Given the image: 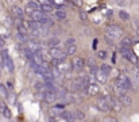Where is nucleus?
<instances>
[{
	"instance_id": "nucleus-1",
	"label": "nucleus",
	"mask_w": 139,
	"mask_h": 122,
	"mask_svg": "<svg viewBox=\"0 0 139 122\" xmlns=\"http://www.w3.org/2000/svg\"><path fill=\"white\" fill-rule=\"evenodd\" d=\"M122 34H123V30H122L120 26H118V25H109V26L105 27L104 37H105L107 41L109 42V45H112L113 42H116L118 39L122 37Z\"/></svg>"
},
{
	"instance_id": "nucleus-2",
	"label": "nucleus",
	"mask_w": 139,
	"mask_h": 122,
	"mask_svg": "<svg viewBox=\"0 0 139 122\" xmlns=\"http://www.w3.org/2000/svg\"><path fill=\"white\" fill-rule=\"evenodd\" d=\"M115 80H116L122 87H124L126 91H131V90H134V85H132V83H131V79H130V76H127L126 73H119L118 77L115 79Z\"/></svg>"
},
{
	"instance_id": "nucleus-3",
	"label": "nucleus",
	"mask_w": 139,
	"mask_h": 122,
	"mask_svg": "<svg viewBox=\"0 0 139 122\" xmlns=\"http://www.w3.org/2000/svg\"><path fill=\"white\" fill-rule=\"evenodd\" d=\"M0 53H2V64L4 65V68L8 71V72H12L14 71V61H12V58L10 57L8 50L3 49Z\"/></svg>"
},
{
	"instance_id": "nucleus-4",
	"label": "nucleus",
	"mask_w": 139,
	"mask_h": 122,
	"mask_svg": "<svg viewBox=\"0 0 139 122\" xmlns=\"http://www.w3.org/2000/svg\"><path fill=\"white\" fill-rule=\"evenodd\" d=\"M96 107L99 109V111H101V113L111 111L109 102H108V99H107V96H103V95L96 98Z\"/></svg>"
},
{
	"instance_id": "nucleus-5",
	"label": "nucleus",
	"mask_w": 139,
	"mask_h": 122,
	"mask_svg": "<svg viewBox=\"0 0 139 122\" xmlns=\"http://www.w3.org/2000/svg\"><path fill=\"white\" fill-rule=\"evenodd\" d=\"M107 99H108V102H109V107H111V110L112 111H115V113H122V110H123V104L120 103V100L118 99V96H111V95H108L107 96Z\"/></svg>"
},
{
	"instance_id": "nucleus-6",
	"label": "nucleus",
	"mask_w": 139,
	"mask_h": 122,
	"mask_svg": "<svg viewBox=\"0 0 139 122\" xmlns=\"http://www.w3.org/2000/svg\"><path fill=\"white\" fill-rule=\"evenodd\" d=\"M49 56L50 58H57V60H66V52L61 48H49Z\"/></svg>"
},
{
	"instance_id": "nucleus-7",
	"label": "nucleus",
	"mask_w": 139,
	"mask_h": 122,
	"mask_svg": "<svg viewBox=\"0 0 139 122\" xmlns=\"http://www.w3.org/2000/svg\"><path fill=\"white\" fill-rule=\"evenodd\" d=\"M70 64H72V69L77 71V72H81V71L84 69V66H85V61H84V58H81L78 56H74L72 58V61H70Z\"/></svg>"
},
{
	"instance_id": "nucleus-8",
	"label": "nucleus",
	"mask_w": 139,
	"mask_h": 122,
	"mask_svg": "<svg viewBox=\"0 0 139 122\" xmlns=\"http://www.w3.org/2000/svg\"><path fill=\"white\" fill-rule=\"evenodd\" d=\"M54 68H57V71L62 75V73H67L70 69H72V64H70L69 61H66V60H59L57 66H54Z\"/></svg>"
},
{
	"instance_id": "nucleus-9",
	"label": "nucleus",
	"mask_w": 139,
	"mask_h": 122,
	"mask_svg": "<svg viewBox=\"0 0 139 122\" xmlns=\"http://www.w3.org/2000/svg\"><path fill=\"white\" fill-rule=\"evenodd\" d=\"M45 12L43 11H41V10H35V11H33V12H29L27 14V16H29V21H34V22H39L41 19L45 16Z\"/></svg>"
},
{
	"instance_id": "nucleus-10",
	"label": "nucleus",
	"mask_w": 139,
	"mask_h": 122,
	"mask_svg": "<svg viewBox=\"0 0 139 122\" xmlns=\"http://www.w3.org/2000/svg\"><path fill=\"white\" fill-rule=\"evenodd\" d=\"M100 92V87H99V83H89L88 88H86V94L90 96H95Z\"/></svg>"
},
{
	"instance_id": "nucleus-11",
	"label": "nucleus",
	"mask_w": 139,
	"mask_h": 122,
	"mask_svg": "<svg viewBox=\"0 0 139 122\" xmlns=\"http://www.w3.org/2000/svg\"><path fill=\"white\" fill-rule=\"evenodd\" d=\"M58 98H57V92L54 91H45V95H43V100L46 103H51V102H55Z\"/></svg>"
},
{
	"instance_id": "nucleus-12",
	"label": "nucleus",
	"mask_w": 139,
	"mask_h": 122,
	"mask_svg": "<svg viewBox=\"0 0 139 122\" xmlns=\"http://www.w3.org/2000/svg\"><path fill=\"white\" fill-rule=\"evenodd\" d=\"M112 90H113V92L115 94H116V96L119 98V96H122L123 95V94H126L127 91H126V88L124 87H122V85L120 84H119L118 83V81L116 80H115L113 81V85H112Z\"/></svg>"
},
{
	"instance_id": "nucleus-13",
	"label": "nucleus",
	"mask_w": 139,
	"mask_h": 122,
	"mask_svg": "<svg viewBox=\"0 0 139 122\" xmlns=\"http://www.w3.org/2000/svg\"><path fill=\"white\" fill-rule=\"evenodd\" d=\"M27 49L33 53H37L41 50V44H38L37 41H27Z\"/></svg>"
},
{
	"instance_id": "nucleus-14",
	"label": "nucleus",
	"mask_w": 139,
	"mask_h": 122,
	"mask_svg": "<svg viewBox=\"0 0 139 122\" xmlns=\"http://www.w3.org/2000/svg\"><path fill=\"white\" fill-rule=\"evenodd\" d=\"M70 91L72 92H78L81 91V83H80V79L76 77L70 81Z\"/></svg>"
},
{
	"instance_id": "nucleus-15",
	"label": "nucleus",
	"mask_w": 139,
	"mask_h": 122,
	"mask_svg": "<svg viewBox=\"0 0 139 122\" xmlns=\"http://www.w3.org/2000/svg\"><path fill=\"white\" fill-rule=\"evenodd\" d=\"M118 99L120 100V103L123 104V107H124V106H131V103H132V98H131L127 92L123 94L122 96H119Z\"/></svg>"
},
{
	"instance_id": "nucleus-16",
	"label": "nucleus",
	"mask_w": 139,
	"mask_h": 122,
	"mask_svg": "<svg viewBox=\"0 0 139 122\" xmlns=\"http://www.w3.org/2000/svg\"><path fill=\"white\" fill-rule=\"evenodd\" d=\"M59 117H61L62 119H65L66 122H74V121H76V118H74V114L70 113V111H66V110H63V111L59 114Z\"/></svg>"
},
{
	"instance_id": "nucleus-17",
	"label": "nucleus",
	"mask_w": 139,
	"mask_h": 122,
	"mask_svg": "<svg viewBox=\"0 0 139 122\" xmlns=\"http://www.w3.org/2000/svg\"><path fill=\"white\" fill-rule=\"evenodd\" d=\"M124 58H127V60H128L130 62H132V64H138V57H136V54L134 53V50L131 49V48L127 50Z\"/></svg>"
},
{
	"instance_id": "nucleus-18",
	"label": "nucleus",
	"mask_w": 139,
	"mask_h": 122,
	"mask_svg": "<svg viewBox=\"0 0 139 122\" xmlns=\"http://www.w3.org/2000/svg\"><path fill=\"white\" fill-rule=\"evenodd\" d=\"M0 113H2L3 115L7 118V119H10L11 115H12V114H11V110L7 107V104L3 103V102H0Z\"/></svg>"
},
{
	"instance_id": "nucleus-19",
	"label": "nucleus",
	"mask_w": 139,
	"mask_h": 122,
	"mask_svg": "<svg viewBox=\"0 0 139 122\" xmlns=\"http://www.w3.org/2000/svg\"><path fill=\"white\" fill-rule=\"evenodd\" d=\"M134 45V41L131 37H124L120 41V44H119V48H131V46Z\"/></svg>"
},
{
	"instance_id": "nucleus-20",
	"label": "nucleus",
	"mask_w": 139,
	"mask_h": 122,
	"mask_svg": "<svg viewBox=\"0 0 139 122\" xmlns=\"http://www.w3.org/2000/svg\"><path fill=\"white\" fill-rule=\"evenodd\" d=\"M95 77H96V81H97V83H101V84H104L105 81H107V77H108V76L103 73L100 69H97V71H96V73H95Z\"/></svg>"
},
{
	"instance_id": "nucleus-21",
	"label": "nucleus",
	"mask_w": 139,
	"mask_h": 122,
	"mask_svg": "<svg viewBox=\"0 0 139 122\" xmlns=\"http://www.w3.org/2000/svg\"><path fill=\"white\" fill-rule=\"evenodd\" d=\"M39 23H41L42 26H45L46 29H47V27H53V26H54V21H53L51 18L46 16V15L41 19V21H39Z\"/></svg>"
},
{
	"instance_id": "nucleus-22",
	"label": "nucleus",
	"mask_w": 139,
	"mask_h": 122,
	"mask_svg": "<svg viewBox=\"0 0 139 122\" xmlns=\"http://www.w3.org/2000/svg\"><path fill=\"white\" fill-rule=\"evenodd\" d=\"M12 14L15 15V18H19V19H23L25 18V11H23L20 7H18V6H14L12 7Z\"/></svg>"
},
{
	"instance_id": "nucleus-23",
	"label": "nucleus",
	"mask_w": 139,
	"mask_h": 122,
	"mask_svg": "<svg viewBox=\"0 0 139 122\" xmlns=\"http://www.w3.org/2000/svg\"><path fill=\"white\" fill-rule=\"evenodd\" d=\"M39 6L38 3H35V2H30V3H27V6H26V11L25 12L26 14H29V12H33V11H35V10H39Z\"/></svg>"
},
{
	"instance_id": "nucleus-24",
	"label": "nucleus",
	"mask_w": 139,
	"mask_h": 122,
	"mask_svg": "<svg viewBox=\"0 0 139 122\" xmlns=\"http://www.w3.org/2000/svg\"><path fill=\"white\" fill-rule=\"evenodd\" d=\"M65 52H66V56H73V54H76V52H77V44L74 42V44L66 46Z\"/></svg>"
},
{
	"instance_id": "nucleus-25",
	"label": "nucleus",
	"mask_w": 139,
	"mask_h": 122,
	"mask_svg": "<svg viewBox=\"0 0 139 122\" xmlns=\"http://www.w3.org/2000/svg\"><path fill=\"white\" fill-rule=\"evenodd\" d=\"M47 45H49V48H59L61 46V41L58 38H50L47 41Z\"/></svg>"
},
{
	"instance_id": "nucleus-26",
	"label": "nucleus",
	"mask_w": 139,
	"mask_h": 122,
	"mask_svg": "<svg viewBox=\"0 0 139 122\" xmlns=\"http://www.w3.org/2000/svg\"><path fill=\"white\" fill-rule=\"evenodd\" d=\"M73 114H74V118H76V121L85 122V114H84V111H81V110H76V111H74Z\"/></svg>"
},
{
	"instance_id": "nucleus-27",
	"label": "nucleus",
	"mask_w": 139,
	"mask_h": 122,
	"mask_svg": "<svg viewBox=\"0 0 139 122\" xmlns=\"http://www.w3.org/2000/svg\"><path fill=\"white\" fill-rule=\"evenodd\" d=\"M63 109H65V104H55L53 109H51V114H61L63 111Z\"/></svg>"
},
{
	"instance_id": "nucleus-28",
	"label": "nucleus",
	"mask_w": 139,
	"mask_h": 122,
	"mask_svg": "<svg viewBox=\"0 0 139 122\" xmlns=\"http://www.w3.org/2000/svg\"><path fill=\"white\" fill-rule=\"evenodd\" d=\"M99 69H100L104 75L109 76V73H111V65H108V64H105V62H104V64L100 65V68H99Z\"/></svg>"
},
{
	"instance_id": "nucleus-29",
	"label": "nucleus",
	"mask_w": 139,
	"mask_h": 122,
	"mask_svg": "<svg viewBox=\"0 0 139 122\" xmlns=\"http://www.w3.org/2000/svg\"><path fill=\"white\" fill-rule=\"evenodd\" d=\"M85 65L88 66V68H96V61H95V57H88L85 61Z\"/></svg>"
},
{
	"instance_id": "nucleus-30",
	"label": "nucleus",
	"mask_w": 139,
	"mask_h": 122,
	"mask_svg": "<svg viewBox=\"0 0 139 122\" xmlns=\"http://www.w3.org/2000/svg\"><path fill=\"white\" fill-rule=\"evenodd\" d=\"M55 16H57V19H59V21H63V19H66V12L63 10L58 8L55 11Z\"/></svg>"
},
{
	"instance_id": "nucleus-31",
	"label": "nucleus",
	"mask_w": 139,
	"mask_h": 122,
	"mask_svg": "<svg viewBox=\"0 0 139 122\" xmlns=\"http://www.w3.org/2000/svg\"><path fill=\"white\" fill-rule=\"evenodd\" d=\"M0 95L3 98H6V99H8V88L3 84H0Z\"/></svg>"
},
{
	"instance_id": "nucleus-32",
	"label": "nucleus",
	"mask_w": 139,
	"mask_h": 122,
	"mask_svg": "<svg viewBox=\"0 0 139 122\" xmlns=\"http://www.w3.org/2000/svg\"><path fill=\"white\" fill-rule=\"evenodd\" d=\"M39 6H41V4H39ZM39 10L43 11L45 14H49V12H51V11H53V6H46V4H43V6L39 7Z\"/></svg>"
},
{
	"instance_id": "nucleus-33",
	"label": "nucleus",
	"mask_w": 139,
	"mask_h": 122,
	"mask_svg": "<svg viewBox=\"0 0 139 122\" xmlns=\"http://www.w3.org/2000/svg\"><path fill=\"white\" fill-rule=\"evenodd\" d=\"M119 18L122 19V21H128L130 19V15L127 11H119Z\"/></svg>"
},
{
	"instance_id": "nucleus-34",
	"label": "nucleus",
	"mask_w": 139,
	"mask_h": 122,
	"mask_svg": "<svg viewBox=\"0 0 139 122\" xmlns=\"http://www.w3.org/2000/svg\"><path fill=\"white\" fill-rule=\"evenodd\" d=\"M38 3L41 6H43V4H46V6H53L54 4V0H38Z\"/></svg>"
},
{
	"instance_id": "nucleus-35",
	"label": "nucleus",
	"mask_w": 139,
	"mask_h": 122,
	"mask_svg": "<svg viewBox=\"0 0 139 122\" xmlns=\"http://www.w3.org/2000/svg\"><path fill=\"white\" fill-rule=\"evenodd\" d=\"M78 15H80V19H81L82 22H85L86 19H88V14H86V11H80Z\"/></svg>"
},
{
	"instance_id": "nucleus-36",
	"label": "nucleus",
	"mask_w": 139,
	"mask_h": 122,
	"mask_svg": "<svg viewBox=\"0 0 139 122\" xmlns=\"http://www.w3.org/2000/svg\"><path fill=\"white\" fill-rule=\"evenodd\" d=\"M107 56H108V54H107V52H104V50H100V52L97 53V57L101 58V60H105Z\"/></svg>"
},
{
	"instance_id": "nucleus-37",
	"label": "nucleus",
	"mask_w": 139,
	"mask_h": 122,
	"mask_svg": "<svg viewBox=\"0 0 139 122\" xmlns=\"http://www.w3.org/2000/svg\"><path fill=\"white\" fill-rule=\"evenodd\" d=\"M132 26H134V30L136 31V34L139 35V21L138 19H135V21L132 22Z\"/></svg>"
},
{
	"instance_id": "nucleus-38",
	"label": "nucleus",
	"mask_w": 139,
	"mask_h": 122,
	"mask_svg": "<svg viewBox=\"0 0 139 122\" xmlns=\"http://www.w3.org/2000/svg\"><path fill=\"white\" fill-rule=\"evenodd\" d=\"M74 42H76V39H74V38H67L65 41V48H66V46H69V45H72V44H74Z\"/></svg>"
},
{
	"instance_id": "nucleus-39",
	"label": "nucleus",
	"mask_w": 139,
	"mask_h": 122,
	"mask_svg": "<svg viewBox=\"0 0 139 122\" xmlns=\"http://www.w3.org/2000/svg\"><path fill=\"white\" fill-rule=\"evenodd\" d=\"M103 122H119V121H118L115 117H107V118H105V119L103 121Z\"/></svg>"
},
{
	"instance_id": "nucleus-40",
	"label": "nucleus",
	"mask_w": 139,
	"mask_h": 122,
	"mask_svg": "<svg viewBox=\"0 0 139 122\" xmlns=\"http://www.w3.org/2000/svg\"><path fill=\"white\" fill-rule=\"evenodd\" d=\"M72 2H73V4L77 6V7H81L82 6V0H72Z\"/></svg>"
},
{
	"instance_id": "nucleus-41",
	"label": "nucleus",
	"mask_w": 139,
	"mask_h": 122,
	"mask_svg": "<svg viewBox=\"0 0 139 122\" xmlns=\"http://www.w3.org/2000/svg\"><path fill=\"white\" fill-rule=\"evenodd\" d=\"M96 48H97V39L95 38V39H93V42H92V49L95 50V49H96Z\"/></svg>"
},
{
	"instance_id": "nucleus-42",
	"label": "nucleus",
	"mask_w": 139,
	"mask_h": 122,
	"mask_svg": "<svg viewBox=\"0 0 139 122\" xmlns=\"http://www.w3.org/2000/svg\"><path fill=\"white\" fill-rule=\"evenodd\" d=\"M7 88H12V83H11V81H8V83H7Z\"/></svg>"
},
{
	"instance_id": "nucleus-43",
	"label": "nucleus",
	"mask_w": 139,
	"mask_h": 122,
	"mask_svg": "<svg viewBox=\"0 0 139 122\" xmlns=\"http://www.w3.org/2000/svg\"><path fill=\"white\" fill-rule=\"evenodd\" d=\"M138 71H139V66H138Z\"/></svg>"
}]
</instances>
